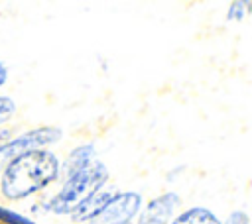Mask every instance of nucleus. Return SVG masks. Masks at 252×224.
Wrapping results in <instances>:
<instances>
[{
    "instance_id": "11",
    "label": "nucleus",
    "mask_w": 252,
    "mask_h": 224,
    "mask_svg": "<svg viewBox=\"0 0 252 224\" xmlns=\"http://www.w3.org/2000/svg\"><path fill=\"white\" fill-rule=\"evenodd\" d=\"M6 79H8V71H6V65L0 61V86L6 83Z\"/></svg>"
},
{
    "instance_id": "6",
    "label": "nucleus",
    "mask_w": 252,
    "mask_h": 224,
    "mask_svg": "<svg viewBox=\"0 0 252 224\" xmlns=\"http://www.w3.org/2000/svg\"><path fill=\"white\" fill-rule=\"evenodd\" d=\"M114 198L112 191H98L93 196H89L85 202H81L75 210H73V220L79 222H87V220H94L98 218V214L106 208V204Z\"/></svg>"
},
{
    "instance_id": "1",
    "label": "nucleus",
    "mask_w": 252,
    "mask_h": 224,
    "mask_svg": "<svg viewBox=\"0 0 252 224\" xmlns=\"http://www.w3.org/2000/svg\"><path fill=\"white\" fill-rule=\"evenodd\" d=\"M59 177V159L53 151L33 149L10 159L2 171L0 189L10 200H22L49 187Z\"/></svg>"
},
{
    "instance_id": "8",
    "label": "nucleus",
    "mask_w": 252,
    "mask_h": 224,
    "mask_svg": "<svg viewBox=\"0 0 252 224\" xmlns=\"http://www.w3.org/2000/svg\"><path fill=\"white\" fill-rule=\"evenodd\" d=\"M0 220L6 222V224H35L30 218H26V216H22L18 212H12V210H8L4 206H0Z\"/></svg>"
},
{
    "instance_id": "2",
    "label": "nucleus",
    "mask_w": 252,
    "mask_h": 224,
    "mask_svg": "<svg viewBox=\"0 0 252 224\" xmlns=\"http://www.w3.org/2000/svg\"><path fill=\"white\" fill-rule=\"evenodd\" d=\"M108 179V171L104 163L100 161H89L81 169L67 175L65 185L59 189V193L45 202V208L55 214H67L73 212L81 202H85L89 196L98 193Z\"/></svg>"
},
{
    "instance_id": "10",
    "label": "nucleus",
    "mask_w": 252,
    "mask_h": 224,
    "mask_svg": "<svg viewBox=\"0 0 252 224\" xmlns=\"http://www.w3.org/2000/svg\"><path fill=\"white\" fill-rule=\"evenodd\" d=\"M226 224H248V216L244 212H232Z\"/></svg>"
},
{
    "instance_id": "5",
    "label": "nucleus",
    "mask_w": 252,
    "mask_h": 224,
    "mask_svg": "<svg viewBox=\"0 0 252 224\" xmlns=\"http://www.w3.org/2000/svg\"><path fill=\"white\" fill-rule=\"evenodd\" d=\"M177 204H179L177 195L175 193H167V195L152 200L144 208L138 224H167L169 218L173 216V210L177 208Z\"/></svg>"
},
{
    "instance_id": "4",
    "label": "nucleus",
    "mask_w": 252,
    "mask_h": 224,
    "mask_svg": "<svg viewBox=\"0 0 252 224\" xmlns=\"http://www.w3.org/2000/svg\"><path fill=\"white\" fill-rule=\"evenodd\" d=\"M140 206H142V196L138 193L114 195V198L98 214V222L100 224H130V220L138 214Z\"/></svg>"
},
{
    "instance_id": "9",
    "label": "nucleus",
    "mask_w": 252,
    "mask_h": 224,
    "mask_svg": "<svg viewBox=\"0 0 252 224\" xmlns=\"http://www.w3.org/2000/svg\"><path fill=\"white\" fill-rule=\"evenodd\" d=\"M14 112H16V102L8 96H0V124L8 122Z\"/></svg>"
},
{
    "instance_id": "3",
    "label": "nucleus",
    "mask_w": 252,
    "mask_h": 224,
    "mask_svg": "<svg viewBox=\"0 0 252 224\" xmlns=\"http://www.w3.org/2000/svg\"><path fill=\"white\" fill-rule=\"evenodd\" d=\"M61 136V132L57 128H35L32 132L20 134L14 140H8L0 145V167L4 163H8L10 159L26 153V151H33V149H41L43 145H49L53 141H57Z\"/></svg>"
},
{
    "instance_id": "7",
    "label": "nucleus",
    "mask_w": 252,
    "mask_h": 224,
    "mask_svg": "<svg viewBox=\"0 0 252 224\" xmlns=\"http://www.w3.org/2000/svg\"><path fill=\"white\" fill-rule=\"evenodd\" d=\"M167 224H220V220L211 210L195 206V208H189V210L177 214Z\"/></svg>"
},
{
    "instance_id": "12",
    "label": "nucleus",
    "mask_w": 252,
    "mask_h": 224,
    "mask_svg": "<svg viewBox=\"0 0 252 224\" xmlns=\"http://www.w3.org/2000/svg\"><path fill=\"white\" fill-rule=\"evenodd\" d=\"M4 141H8V130H0V145Z\"/></svg>"
}]
</instances>
